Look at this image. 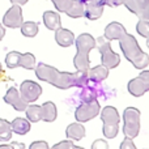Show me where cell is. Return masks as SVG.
<instances>
[{
	"label": "cell",
	"mask_w": 149,
	"mask_h": 149,
	"mask_svg": "<svg viewBox=\"0 0 149 149\" xmlns=\"http://www.w3.org/2000/svg\"><path fill=\"white\" fill-rule=\"evenodd\" d=\"M97 47L101 52V60H102L103 65H106L109 70L118 67L119 63H120V56H119L116 52L113 51L111 43L109 39H106L105 37H98Z\"/></svg>",
	"instance_id": "7"
},
{
	"label": "cell",
	"mask_w": 149,
	"mask_h": 149,
	"mask_svg": "<svg viewBox=\"0 0 149 149\" xmlns=\"http://www.w3.org/2000/svg\"><path fill=\"white\" fill-rule=\"evenodd\" d=\"M4 79H5V72L1 67V63H0V81H4Z\"/></svg>",
	"instance_id": "35"
},
{
	"label": "cell",
	"mask_w": 149,
	"mask_h": 149,
	"mask_svg": "<svg viewBox=\"0 0 149 149\" xmlns=\"http://www.w3.org/2000/svg\"><path fill=\"white\" fill-rule=\"evenodd\" d=\"M103 5H107V7H119V5H123L124 0H101Z\"/></svg>",
	"instance_id": "32"
},
{
	"label": "cell",
	"mask_w": 149,
	"mask_h": 149,
	"mask_svg": "<svg viewBox=\"0 0 149 149\" xmlns=\"http://www.w3.org/2000/svg\"><path fill=\"white\" fill-rule=\"evenodd\" d=\"M80 1H81L82 4H84V3H85V1H88V0H80Z\"/></svg>",
	"instance_id": "37"
},
{
	"label": "cell",
	"mask_w": 149,
	"mask_h": 149,
	"mask_svg": "<svg viewBox=\"0 0 149 149\" xmlns=\"http://www.w3.org/2000/svg\"><path fill=\"white\" fill-rule=\"evenodd\" d=\"M65 135H67L68 139L74 140V141H80L81 139H84L86 131H85V127L82 126V123L77 122V123H71L70 126L65 130Z\"/></svg>",
	"instance_id": "20"
},
{
	"label": "cell",
	"mask_w": 149,
	"mask_h": 149,
	"mask_svg": "<svg viewBox=\"0 0 149 149\" xmlns=\"http://www.w3.org/2000/svg\"><path fill=\"white\" fill-rule=\"evenodd\" d=\"M25 113H26V116H28L29 122L37 123V122L42 120V106L30 105V106H28V107H26Z\"/></svg>",
	"instance_id": "24"
},
{
	"label": "cell",
	"mask_w": 149,
	"mask_h": 149,
	"mask_svg": "<svg viewBox=\"0 0 149 149\" xmlns=\"http://www.w3.org/2000/svg\"><path fill=\"white\" fill-rule=\"evenodd\" d=\"M128 92L134 97H141L149 92V71H143L128 82Z\"/></svg>",
	"instance_id": "10"
},
{
	"label": "cell",
	"mask_w": 149,
	"mask_h": 149,
	"mask_svg": "<svg viewBox=\"0 0 149 149\" xmlns=\"http://www.w3.org/2000/svg\"><path fill=\"white\" fill-rule=\"evenodd\" d=\"M55 41L60 47H70L74 43V34L68 29L59 28L55 30Z\"/></svg>",
	"instance_id": "17"
},
{
	"label": "cell",
	"mask_w": 149,
	"mask_h": 149,
	"mask_svg": "<svg viewBox=\"0 0 149 149\" xmlns=\"http://www.w3.org/2000/svg\"><path fill=\"white\" fill-rule=\"evenodd\" d=\"M119 45H120V49L123 51L124 56L127 58L130 63H132L136 70H144L148 67L149 64V56L148 54H145L141 49H140L139 43H137L136 38L131 34L123 33L120 36V38L118 39Z\"/></svg>",
	"instance_id": "2"
},
{
	"label": "cell",
	"mask_w": 149,
	"mask_h": 149,
	"mask_svg": "<svg viewBox=\"0 0 149 149\" xmlns=\"http://www.w3.org/2000/svg\"><path fill=\"white\" fill-rule=\"evenodd\" d=\"M101 120L103 123L102 134L106 139H114L119 134V122L120 116L115 107L113 106H106L101 111Z\"/></svg>",
	"instance_id": "4"
},
{
	"label": "cell",
	"mask_w": 149,
	"mask_h": 149,
	"mask_svg": "<svg viewBox=\"0 0 149 149\" xmlns=\"http://www.w3.org/2000/svg\"><path fill=\"white\" fill-rule=\"evenodd\" d=\"M43 24L49 30H58L62 28V21H60L59 13L54 12V10H46L43 13Z\"/></svg>",
	"instance_id": "19"
},
{
	"label": "cell",
	"mask_w": 149,
	"mask_h": 149,
	"mask_svg": "<svg viewBox=\"0 0 149 149\" xmlns=\"http://www.w3.org/2000/svg\"><path fill=\"white\" fill-rule=\"evenodd\" d=\"M92 149H109V144L106 140L103 139H97L93 141L92 144Z\"/></svg>",
	"instance_id": "29"
},
{
	"label": "cell",
	"mask_w": 149,
	"mask_h": 149,
	"mask_svg": "<svg viewBox=\"0 0 149 149\" xmlns=\"http://www.w3.org/2000/svg\"><path fill=\"white\" fill-rule=\"evenodd\" d=\"M12 130L17 135H26L30 131V122H29V119L16 118L12 122Z\"/></svg>",
	"instance_id": "22"
},
{
	"label": "cell",
	"mask_w": 149,
	"mask_h": 149,
	"mask_svg": "<svg viewBox=\"0 0 149 149\" xmlns=\"http://www.w3.org/2000/svg\"><path fill=\"white\" fill-rule=\"evenodd\" d=\"M147 46H148V49H149V38H147Z\"/></svg>",
	"instance_id": "36"
},
{
	"label": "cell",
	"mask_w": 149,
	"mask_h": 149,
	"mask_svg": "<svg viewBox=\"0 0 149 149\" xmlns=\"http://www.w3.org/2000/svg\"><path fill=\"white\" fill-rule=\"evenodd\" d=\"M136 30L144 38H149V20H140L136 25Z\"/></svg>",
	"instance_id": "26"
},
{
	"label": "cell",
	"mask_w": 149,
	"mask_h": 149,
	"mask_svg": "<svg viewBox=\"0 0 149 149\" xmlns=\"http://www.w3.org/2000/svg\"><path fill=\"white\" fill-rule=\"evenodd\" d=\"M22 22H24V17H22L21 5L13 4L12 7L5 12L4 17H3V25L7 26V28H10V29H17V28H21Z\"/></svg>",
	"instance_id": "12"
},
{
	"label": "cell",
	"mask_w": 149,
	"mask_h": 149,
	"mask_svg": "<svg viewBox=\"0 0 149 149\" xmlns=\"http://www.w3.org/2000/svg\"><path fill=\"white\" fill-rule=\"evenodd\" d=\"M140 132V111L135 107H127L123 111V134L126 137L135 139Z\"/></svg>",
	"instance_id": "5"
},
{
	"label": "cell",
	"mask_w": 149,
	"mask_h": 149,
	"mask_svg": "<svg viewBox=\"0 0 149 149\" xmlns=\"http://www.w3.org/2000/svg\"><path fill=\"white\" fill-rule=\"evenodd\" d=\"M0 149H25V144L18 141H13V143H9V144H1Z\"/></svg>",
	"instance_id": "28"
},
{
	"label": "cell",
	"mask_w": 149,
	"mask_h": 149,
	"mask_svg": "<svg viewBox=\"0 0 149 149\" xmlns=\"http://www.w3.org/2000/svg\"><path fill=\"white\" fill-rule=\"evenodd\" d=\"M123 33H126L124 26L122 25L120 22L114 21V22H110L105 28V34H103V37H105L106 39H109V41H114V39L120 38V36Z\"/></svg>",
	"instance_id": "18"
},
{
	"label": "cell",
	"mask_w": 149,
	"mask_h": 149,
	"mask_svg": "<svg viewBox=\"0 0 149 149\" xmlns=\"http://www.w3.org/2000/svg\"><path fill=\"white\" fill-rule=\"evenodd\" d=\"M120 149H136V147H135L132 139H130V137H124V140L120 144Z\"/></svg>",
	"instance_id": "31"
},
{
	"label": "cell",
	"mask_w": 149,
	"mask_h": 149,
	"mask_svg": "<svg viewBox=\"0 0 149 149\" xmlns=\"http://www.w3.org/2000/svg\"><path fill=\"white\" fill-rule=\"evenodd\" d=\"M29 149H50L49 144L46 141H42V140H38V141H34L30 144Z\"/></svg>",
	"instance_id": "30"
},
{
	"label": "cell",
	"mask_w": 149,
	"mask_h": 149,
	"mask_svg": "<svg viewBox=\"0 0 149 149\" xmlns=\"http://www.w3.org/2000/svg\"><path fill=\"white\" fill-rule=\"evenodd\" d=\"M12 123L0 118V141H9L12 139Z\"/></svg>",
	"instance_id": "23"
},
{
	"label": "cell",
	"mask_w": 149,
	"mask_h": 149,
	"mask_svg": "<svg viewBox=\"0 0 149 149\" xmlns=\"http://www.w3.org/2000/svg\"><path fill=\"white\" fill-rule=\"evenodd\" d=\"M21 33L22 36L28 37V38H33L38 34V24L33 22V21H26V22H22L21 25Z\"/></svg>",
	"instance_id": "25"
},
{
	"label": "cell",
	"mask_w": 149,
	"mask_h": 149,
	"mask_svg": "<svg viewBox=\"0 0 149 149\" xmlns=\"http://www.w3.org/2000/svg\"><path fill=\"white\" fill-rule=\"evenodd\" d=\"M123 5L140 20H149V0H124Z\"/></svg>",
	"instance_id": "13"
},
{
	"label": "cell",
	"mask_w": 149,
	"mask_h": 149,
	"mask_svg": "<svg viewBox=\"0 0 149 149\" xmlns=\"http://www.w3.org/2000/svg\"><path fill=\"white\" fill-rule=\"evenodd\" d=\"M4 101L5 103L12 106L16 111H25L26 107H28V102L21 97L20 90H17L13 86L7 90V93L4 95Z\"/></svg>",
	"instance_id": "14"
},
{
	"label": "cell",
	"mask_w": 149,
	"mask_h": 149,
	"mask_svg": "<svg viewBox=\"0 0 149 149\" xmlns=\"http://www.w3.org/2000/svg\"><path fill=\"white\" fill-rule=\"evenodd\" d=\"M5 64L10 70L17 67H22L28 71H31L36 67V56L31 52L21 54L18 51H10L5 56Z\"/></svg>",
	"instance_id": "6"
},
{
	"label": "cell",
	"mask_w": 149,
	"mask_h": 149,
	"mask_svg": "<svg viewBox=\"0 0 149 149\" xmlns=\"http://www.w3.org/2000/svg\"><path fill=\"white\" fill-rule=\"evenodd\" d=\"M54 7L72 18L84 17V4L80 0H51Z\"/></svg>",
	"instance_id": "9"
},
{
	"label": "cell",
	"mask_w": 149,
	"mask_h": 149,
	"mask_svg": "<svg viewBox=\"0 0 149 149\" xmlns=\"http://www.w3.org/2000/svg\"><path fill=\"white\" fill-rule=\"evenodd\" d=\"M20 94L28 103H33L41 97L42 86L36 81L25 80V81H22L20 85Z\"/></svg>",
	"instance_id": "11"
},
{
	"label": "cell",
	"mask_w": 149,
	"mask_h": 149,
	"mask_svg": "<svg viewBox=\"0 0 149 149\" xmlns=\"http://www.w3.org/2000/svg\"><path fill=\"white\" fill-rule=\"evenodd\" d=\"M101 113V106L100 102H98L95 98L89 101H84L79 107L74 111V118H76V122H80V123H85V122L92 120L93 118L98 115Z\"/></svg>",
	"instance_id": "8"
},
{
	"label": "cell",
	"mask_w": 149,
	"mask_h": 149,
	"mask_svg": "<svg viewBox=\"0 0 149 149\" xmlns=\"http://www.w3.org/2000/svg\"><path fill=\"white\" fill-rule=\"evenodd\" d=\"M103 7L101 0H88L84 3V16L88 20H98L103 13Z\"/></svg>",
	"instance_id": "15"
},
{
	"label": "cell",
	"mask_w": 149,
	"mask_h": 149,
	"mask_svg": "<svg viewBox=\"0 0 149 149\" xmlns=\"http://www.w3.org/2000/svg\"><path fill=\"white\" fill-rule=\"evenodd\" d=\"M36 76L42 81H46L49 84L54 85L58 89H70V88L77 86L84 88L88 84L86 73L77 71L76 73L71 72H60L55 67H51L45 63H39L36 68Z\"/></svg>",
	"instance_id": "1"
},
{
	"label": "cell",
	"mask_w": 149,
	"mask_h": 149,
	"mask_svg": "<svg viewBox=\"0 0 149 149\" xmlns=\"http://www.w3.org/2000/svg\"><path fill=\"white\" fill-rule=\"evenodd\" d=\"M12 4H18V5H24V4H26V3L29 1V0H9Z\"/></svg>",
	"instance_id": "33"
},
{
	"label": "cell",
	"mask_w": 149,
	"mask_h": 149,
	"mask_svg": "<svg viewBox=\"0 0 149 149\" xmlns=\"http://www.w3.org/2000/svg\"><path fill=\"white\" fill-rule=\"evenodd\" d=\"M56 116H58V111L54 102L47 101V102H45L42 105V120L51 123V122H54L56 119Z\"/></svg>",
	"instance_id": "21"
},
{
	"label": "cell",
	"mask_w": 149,
	"mask_h": 149,
	"mask_svg": "<svg viewBox=\"0 0 149 149\" xmlns=\"http://www.w3.org/2000/svg\"><path fill=\"white\" fill-rule=\"evenodd\" d=\"M51 149H85V148H81V147L74 145L73 143L71 141V139H70V140H63V141L58 143V144H55Z\"/></svg>",
	"instance_id": "27"
},
{
	"label": "cell",
	"mask_w": 149,
	"mask_h": 149,
	"mask_svg": "<svg viewBox=\"0 0 149 149\" xmlns=\"http://www.w3.org/2000/svg\"><path fill=\"white\" fill-rule=\"evenodd\" d=\"M4 36H5V28H4V25L0 24V41L4 38Z\"/></svg>",
	"instance_id": "34"
},
{
	"label": "cell",
	"mask_w": 149,
	"mask_h": 149,
	"mask_svg": "<svg viewBox=\"0 0 149 149\" xmlns=\"http://www.w3.org/2000/svg\"><path fill=\"white\" fill-rule=\"evenodd\" d=\"M76 49L77 54L73 58V64L77 71L86 73L90 68V59L89 52L97 46V41L90 34L82 33L76 38Z\"/></svg>",
	"instance_id": "3"
},
{
	"label": "cell",
	"mask_w": 149,
	"mask_h": 149,
	"mask_svg": "<svg viewBox=\"0 0 149 149\" xmlns=\"http://www.w3.org/2000/svg\"><path fill=\"white\" fill-rule=\"evenodd\" d=\"M88 80L92 82H95V84H100L103 80L107 79L109 76V68L106 65L101 64V65H95L93 68H89V71L86 72Z\"/></svg>",
	"instance_id": "16"
}]
</instances>
